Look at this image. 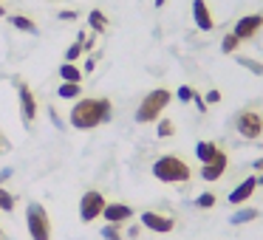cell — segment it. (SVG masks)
<instances>
[{"instance_id": "1", "label": "cell", "mask_w": 263, "mask_h": 240, "mask_svg": "<svg viewBox=\"0 0 263 240\" xmlns=\"http://www.w3.org/2000/svg\"><path fill=\"white\" fill-rule=\"evenodd\" d=\"M110 116H114L110 99H105V96H80L74 102V108H71V113H68V122H71V127H77V130H93V127L110 122Z\"/></svg>"}, {"instance_id": "2", "label": "cell", "mask_w": 263, "mask_h": 240, "mask_svg": "<svg viewBox=\"0 0 263 240\" xmlns=\"http://www.w3.org/2000/svg\"><path fill=\"white\" fill-rule=\"evenodd\" d=\"M153 178L161 184H187L193 178V170L178 155H161L153 161Z\"/></svg>"}, {"instance_id": "3", "label": "cell", "mask_w": 263, "mask_h": 240, "mask_svg": "<svg viewBox=\"0 0 263 240\" xmlns=\"http://www.w3.org/2000/svg\"><path fill=\"white\" fill-rule=\"evenodd\" d=\"M173 93L167 91V88H156V91H150L147 96L142 99V105L136 108V122L139 125H150V122H159L161 113H164V108L170 105Z\"/></svg>"}, {"instance_id": "4", "label": "cell", "mask_w": 263, "mask_h": 240, "mask_svg": "<svg viewBox=\"0 0 263 240\" xmlns=\"http://www.w3.org/2000/svg\"><path fill=\"white\" fill-rule=\"evenodd\" d=\"M26 226H29L31 240H51V234H54L51 217H48L46 206L37 204V201H31V204L26 206Z\"/></svg>"}, {"instance_id": "5", "label": "cell", "mask_w": 263, "mask_h": 240, "mask_svg": "<svg viewBox=\"0 0 263 240\" xmlns=\"http://www.w3.org/2000/svg\"><path fill=\"white\" fill-rule=\"evenodd\" d=\"M105 195L99 189H88L85 195L80 198V221L82 223H93L97 217H102V209H105Z\"/></svg>"}, {"instance_id": "6", "label": "cell", "mask_w": 263, "mask_h": 240, "mask_svg": "<svg viewBox=\"0 0 263 240\" xmlns=\"http://www.w3.org/2000/svg\"><path fill=\"white\" fill-rule=\"evenodd\" d=\"M17 99H20V119H23V125L26 127L34 125V119H37V96H34V91H31L26 82H20V79H17Z\"/></svg>"}, {"instance_id": "7", "label": "cell", "mask_w": 263, "mask_h": 240, "mask_svg": "<svg viewBox=\"0 0 263 240\" xmlns=\"http://www.w3.org/2000/svg\"><path fill=\"white\" fill-rule=\"evenodd\" d=\"M235 127L243 138H257L263 133V116L257 110H240L238 119H235Z\"/></svg>"}, {"instance_id": "8", "label": "cell", "mask_w": 263, "mask_h": 240, "mask_svg": "<svg viewBox=\"0 0 263 240\" xmlns=\"http://www.w3.org/2000/svg\"><path fill=\"white\" fill-rule=\"evenodd\" d=\"M142 226L150 229V232H156V234H167V232L176 229V221H173L170 215H164V212L147 209V212H142Z\"/></svg>"}, {"instance_id": "9", "label": "cell", "mask_w": 263, "mask_h": 240, "mask_svg": "<svg viewBox=\"0 0 263 240\" xmlns=\"http://www.w3.org/2000/svg\"><path fill=\"white\" fill-rule=\"evenodd\" d=\"M260 29H263V14H243V17L235 23L232 34L243 43V40H252V37H255Z\"/></svg>"}, {"instance_id": "10", "label": "cell", "mask_w": 263, "mask_h": 240, "mask_svg": "<svg viewBox=\"0 0 263 240\" xmlns=\"http://www.w3.org/2000/svg\"><path fill=\"white\" fill-rule=\"evenodd\" d=\"M133 215H136V212H133V206H127V204H105V209H102V217L108 223H116V226L127 223Z\"/></svg>"}, {"instance_id": "11", "label": "cell", "mask_w": 263, "mask_h": 240, "mask_svg": "<svg viewBox=\"0 0 263 240\" xmlns=\"http://www.w3.org/2000/svg\"><path fill=\"white\" fill-rule=\"evenodd\" d=\"M227 153H218L215 158L212 161H206V164H201V178H204V181H218V178L223 175V172H227Z\"/></svg>"}, {"instance_id": "12", "label": "cell", "mask_w": 263, "mask_h": 240, "mask_svg": "<svg viewBox=\"0 0 263 240\" xmlns=\"http://www.w3.org/2000/svg\"><path fill=\"white\" fill-rule=\"evenodd\" d=\"M193 20L201 31L215 29V20H212V12H210V6H206V0H193Z\"/></svg>"}, {"instance_id": "13", "label": "cell", "mask_w": 263, "mask_h": 240, "mask_svg": "<svg viewBox=\"0 0 263 240\" xmlns=\"http://www.w3.org/2000/svg\"><path fill=\"white\" fill-rule=\"evenodd\" d=\"M257 189V178L255 175H249V178H243V181L238 184V187L229 192V204H235V206H240V204H246V201L252 198V192Z\"/></svg>"}, {"instance_id": "14", "label": "cell", "mask_w": 263, "mask_h": 240, "mask_svg": "<svg viewBox=\"0 0 263 240\" xmlns=\"http://www.w3.org/2000/svg\"><path fill=\"white\" fill-rule=\"evenodd\" d=\"M257 215H260V212L252 209V206H240V209H235L232 215H229V223H232V226H240V223H252Z\"/></svg>"}, {"instance_id": "15", "label": "cell", "mask_w": 263, "mask_h": 240, "mask_svg": "<svg viewBox=\"0 0 263 240\" xmlns=\"http://www.w3.org/2000/svg\"><path fill=\"white\" fill-rule=\"evenodd\" d=\"M218 153H221V150H218V144H215V142H198V144H195V155H198L201 164L212 161Z\"/></svg>"}, {"instance_id": "16", "label": "cell", "mask_w": 263, "mask_h": 240, "mask_svg": "<svg viewBox=\"0 0 263 240\" xmlns=\"http://www.w3.org/2000/svg\"><path fill=\"white\" fill-rule=\"evenodd\" d=\"M9 23H12L17 31H26V34H37V31H40L34 20L26 17V14H12V17H9Z\"/></svg>"}, {"instance_id": "17", "label": "cell", "mask_w": 263, "mask_h": 240, "mask_svg": "<svg viewBox=\"0 0 263 240\" xmlns=\"http://www.w3.org/2000/svg\"><path fill=\"white\" fill-rule=\"evenodd\" d=\"M88 26H91L93 34H105L108 31V17L99 9H93V12H88Z\"/></svg>"}, {"instance_id": "18", "label": "cell", "mask_w": 263, "mask_h": 240, "mask_svg": "<svg viewBox=\"0 0 263 240\" xmlns=\"http://www.w3.org/2000/svg\"><path fill=\"white\" fill-rule=\"evenodd\" d=\"M60 76H63V82H82V68H77V63H63Z\"/></svg>"}, {"instance_id": "19", "label": "cell", "mask_w": 263, "mask_h": 240, "mask_svg": "<svg viewBox=\"0 0 263 240\" xmlns=\"http://www.w3.org/2000/svg\"><path fill=\"white\" fill-rule=\"evenodd\" d=\"M80 93H82V82H63L57 88L60 99H80Z\"/></svg>"}, {"instance_id": "20", "label": "cell", "mask_w": 263, "mask_h": 240, "mask_svg": "<svg viewBox=\"0 0 263 240\" xmlns=\"http://www.w3.org/2000/svg\"><path fill=\"white\" fill-rule=\"evenodd\" d=\"M238 46H240V40L232 34V31H229V34H223V40H221V51L223 54H235V51H238Z\"/></svg>"}, {"instance_id": "21", "label": "cell", "mask_w": 263, "mask_h": 240, "mask_svg": "<svg viewBox=\"0 0 263 240\" xmlns=\"http://www.w3.org/2000/svg\"><path fill=\"white\" fill-rule=\"evenodd\" d=\"M14 204H17V198H14V195L9 192V189L0 187V209H3V212H12V209H14Z\"/></svg>"}, {"instance_id": "22", "label": "cell", "mask_w": 263, "mask_h": 240, "mask_svg": "<svg viewBox=\"0 0 263 240\" xmlns=\"http://www.w3.org/2000/svg\"><path fill=\"white\" fill-rule=\"evenodd\" d=\"M102 237H105V240H125V234H122V229L116 226V223H105Z\"/></svg>"}, {"instance_id": "23", "label": "cell", "mask_w": 263, "mask_h": 240, "mask_svg": "<svg viewBox=\"0 0 263 240\" xmlns=\"http://www.w3.org/2000/svg\"><path fill=\"white\" fill-rule=\"evenodd\" d=\"M156 133H159V138H170L173 133H176V125H173L170 119H159V127H156Z\"/></svg>"}, {"instance_id": "24", "label": "cell", "mask_w": 263, "mask_h": 240, "mask_svg": "<svg viewBox=\"0 0 263 240\" xmlns=\"http://www.w3.org/2000/svg\"><path fill=\"white\" fill-rule=\"evenodd\" d=\"M82 51H85V48H82V43L77 40L74 46H68V48H65V63H77V59L82 57Z\"/></svg>"}, {"instance_id": "25", "label": "cell", "mask_w": 263, "mask_h": 240, "mask_svg": "<svg viewBox=\"0 0 263 240\" xmlns=\"http://www.w3.org/2000/svg\"><path fill=\"white\" fill-rule=\"evenodd\" d=\"M195 206H198V209H212V206H215V192H201L198 198H195Z\"/></svg>"}, {"instance_id": "26", "label": "cell", "mask_w": 263, "mask_h": 240, "mask_svg": "<svg viewBox=\"0 0 263 240\" xmlns=\"http://www.w3.org/2000/svg\"><path fill=\"white\" fill-rule=\"evenodd\" d=\"M238 63H240V65H243V68H249V71H252V74H257V76H263V65H260V63H257V59H249V57H240V59H238Z\"/></svg>"}, {"instance_id": "27", "label": "cell", "mask_w": 263, "mask_h": 240, "mask_svg": "<svg viewBox=\"0 0 263 240\" xmlns=\"http://www.w3.org/2000/svg\"><path fill=\"white\" fill-rule=\"evenodd\" d=\"M176 96L181 99V102H193L195 91H193V88H190V85H181V88H178V91H176Z\"/></svg>"}, {"instance_id": "28", "label": "cell", "mask_w": 263, "mask_h": 240, "mask_svg": "<svg viewBox=\"0 0 263 240\" xmlns=\"http://www.w3.org/2000/svg\"><path fill=\"white\" fill-rule=\"evenodd\" d=\"M204 102H206V105H215V102H221V91H210V93L204 96Z\"/></svg>"}, {"instance_id": "29", "label": "cell", "mask_w": 263, "mask_h": 240, "mask_svg": "<svg viewBox=\"0 0 263 240\" xmlns=\"http://www.w3.org/2000/svg\"><path fill=\"white\" fill-rule=\"evenodd\" d=\"M12 150V144H9V138L3 136V130H0V153H9Z\"/></svg>"}, {"instance_id": "30", "label": "cell", "mask_w": 263, "mask_h": 240, "mask_svg": "<svg viewBox=\"0 0 263 240\" xmlns=\"http://www.w3.org/2000/svg\"><path fill=\"white\" fill-rule=\"evenodd\" d=\"M193 102H195V108H198L201 113L206 110V102H204V96H201V93H195V96H193Z\"/></svg>"}, {"instance_id": "31", "label": "cell", "mask_w": 263, "mask_h": 240, "mask_svg": "<svg viewBox=\"0 0 263 240\" xmlns=\"http://www.w3.org/2000/svg\"><path fill=\"white\" fill-rule=\"evenodd\" d=\"M60 20H77V12L74 9H65V12H60Z\"/></svg>"}, {"instance_id": "32", "label": "cell", "mask_w": 263, "mask_h": 240, "mask_svg": "<svg viewBox=\"0 0 263 240\" xmlns=\"http://www.w3.org/2000/svg\"><path fill=\"white\" fill-rule=\"evenodd\" d=\"M93 68H97V59H93V57H88V59H85V68H82V71H85V74H91Z\"/></svg>"}, {"instance_id": "33", "label": "cell", "mask_w": 263, "mask_h": 240, "mask_svg": "<svg viewBox=\"0 0 263 240\" xmlns=\"http://www.w3.org/2000/svg\"><path fill=\"white\" fill-rule=\"evenodd\" d=\"M9 178H12V170H9V167H6V170H0V184L9 181Z\"/></svg>"}, {"instance_id": "34", "label": "cell", "mask_w": 263, "mask_h": 240, "mask_svg": "<svg viewBox=\"0 0 263 240\" xmlns=\"http://www.w3.org/2000/svg\"><path fill=\"white\" fill-rule=\"evenodd\" d=\"M252 167H255L257 172H263V158H257V161H255V164H252Z\"/></svg>"}, {"instance_id": "35", "label": "cell", "mask_w": 263, "mask_h": 240, "mask_svg": "<svg viewBox=\"0 0 263 240\" xmlns=\"http://www.w3.org/2000/svg\"><path fill=\"white\" fill-rule=\"evenodd\" d=\"M153 3H156V9H161V6L167 3V0H153Z\"/></svg>"}, {"instance_id": "36", "label": "cell", "mask_w": 263, "mask_h": 240, "mask_svg": "<svg viewBox=\"0 0 263 240\" xmlns=\"http://www.w3.org/2000/svg\"><path fill=\"white\" fill-rule=\"evenodd\" d=\"M0 17H6V6L3 3H0Z\"/></svg>"}, {"instance_id": "37", "label": "cell", "mask_w": 263, "mask_h": 240, "mask_svg": "<svg viewBox=\"0 0 263 240\" xmlns=\"http://www.w3.org/2000/svg\"><path fill=\"white\" fill-rule=\"evenodd\" d=\"M257 184H260V187H263V175H260V178H257Z\"/></svg>"}, {"instance_id": "38", "label": "cell", "mask_w": 263, "mask_h": 240, "mask_svg": "<svg viewBox=\"0 0 263 240\" xmlns=\"http://www.w3.org/2000/svg\"><path fill=\"white\" fill-rule=\"evenodd\" d=\"M0 240H3V229H0Z\"/></svg>"}]
</instances>
